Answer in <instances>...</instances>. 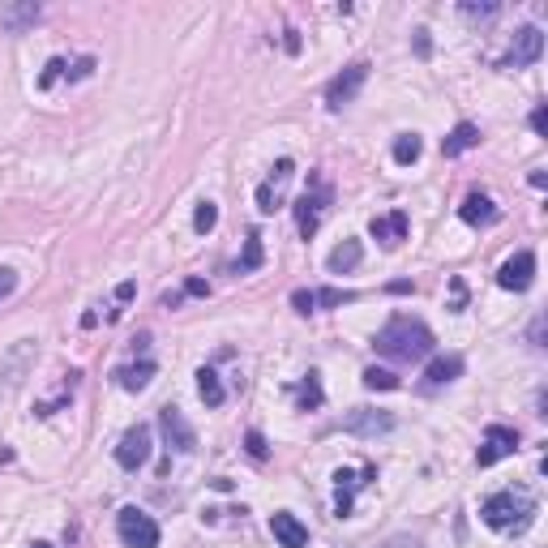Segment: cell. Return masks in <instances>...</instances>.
<instances>
[{
  "label": "cell",
  "instance_id": "cell-1",
  "mask_svg": "<svg viewBox=\"0 0 548 548\" xmlns=\"http://www.w3.org/2000/svg\"><path fill=\"white\" fill-rule=\"evenodd\" d=\"M372 347H377L381 355H390V360H403V364H411V360H424V355L437 347V338H432V330L424 326V321H420V317L398 313V317H390V321L377 330Z\"/></svg>",
  "mask_w": 548,
  "mask_h": 548
},
{
  "label": "cell",
  "instance_id": "cell-2",
  "mask_svg": "<svg viewBox=\"0 0 548 548\" xmlns=\"http://www.w3.org/2000/svg\"><path fill=\"white\" fill-rule=\"evenodd\" d=\"M480 518L489 523L492 531H527L531 518H535V501H531L523 489H501L484 497V506H480Z\"/></svg>",
  "mask_w": 548,
  "mask_h": 548
},
{
  "label": "cell",
  "instance_id": "cell-3",
  "mask_svg": "<svg viewBox=\"0 0 548 548\" xmlns=\"http://www.w3.org/2000/svg\"><path fill=\"white\" fill-rule=\"evenodd\" d=\"M334 201V189L326 184L321 176H309V189L295 197V227H300V235L309 240V235L321 227V215H326V206Z\"/></svg>",
  "mask_w": 548,
  "mask_h": 548
},
{
  "label": "cell",
  "instance_id": "cell-4",
  "mask_svg": "<svg viewBox=\"0 0 548 548\" xmlns=\"http://www.w3.org/2000/svg\"><path fill=\"white\" fill-rule=\"evenodd\" d=\"M116 535L124 548H158V523L137 506H124L116 514Z\"/></svg>",
  "mask_w": 548,
  "mask_h": 548
},
{
  "label": "cell",
  "instance_id": "cell-5",
  "mask_svg": "<svg viewBox=\"0 0 548 548\" xmlns=\"http://www.w3.org/2000/svg\"><path fill=\"white\" fill-rule=\"evenodd\" d=\"M369 81V64L364 60H355V64H347L338 78H330V86H326V107H347L355 95H360V86Z\"/></svg>",
  "mask_w": 548,
  "mask_h": 548
},
{
  "label": "cell",
  "instance_id": "cell-6",
  "mask_svg": "<svg viewBox=\"0 0 548 548\" xmlns=\"http://www.w3.org/2000/svg\"><path fill=\"white\" fill-rule=\"evenodd\" d=\"M514 450H518V432L509 429V424H492L484 432V441H480V450H475V467H492V463L509 458Z\"/></svg>",
  "mask_w": 548,
  "mask_h": 548
},
{
  "label": "cell",
  "instance_id": "cell-7",
  "mask_svg": "<svg viewBox=\"0 0 548 548\" xmlns=\"http://www.w3.org/2000/svg\"><path fill=\"white\" fill-rule=\"evenodd\" d=\"M544 56V35H540V26H523L514 43H509L506 60H501V69H527L535 60Z\"/></svg>",
  "mask_w": 548,
  "mask_h": 548
},
{
  "label": "cell",
  "instance_id": "cell-8",
  "mask_svg": "<svg viewBox=\"0 0 548 548\" xmlns=\"http://www.w3.org/2000/svg\"><path fill=\"white\" fill-rule=\"evenodd\" d=\"M116 463L124 471H137L150 463V429H146V424H133V429L116 441Z\"/></svg>",
  "mask_w": 548,
  "mask_h": 548
},
{
  "label": "cell",
  "instance_id": "cell-9",
  "mask_svg": "<svg viewBox=\"0 0 548 548\" xmlns=\"http://www.w3.org/2000/svg\"><path fill=\"white\" fill-rule=\"evenodd\" d=\"M158 432H163V441H167L176 454H193L197 450V432L189 429V420H184L176 407L158 411Z\"/></svg>",
  "mask_w": 548,
  "mask_h": 548
},
{
  "label": "cell",
  "instance_id": "cell-10",
  "mask_svg": "<svg viewBox=\"0 0 548 548\" xmlns=\"http://www.w3.org/2000/svg\"><path fill=\"white\" fill-rule=\"evenodd\" d=\"M531 283H535V253H514L509 261H501V270H497V287H506V292H527Z\"/></svg>",
  "mask_w": 548,
  "mask_h": 548
},
{
  "label": "cell",
  "instance_id": "cell-11",
  "mask_svg": "<svg viewBox=\"0 0 548 548\" xmlns=\"http://www.w3.org/2000/svg\"><path fill=\"white\" fill-rule=\"evenodd\" d=\"M292 176H295V163L292 158H278L270 176L257 184V210H261V215H274V206L283 201V184H287Z\"/></svg>",
  "mask_w": 548,
  "mask_h": 548
},
{
  "label": "cell",
  "instance_id": "cell-12",
  "mask_svg": "<svg viewBox=\"0 0 548 548\" xmlns=\"http://www.w3.org/2000/svg\"><path fill=\"white\" fill-rule=\"evenodd\" d=\"M390 429H394L390 411H372V407H355L343 420V432H352V437H381V432H390Z\"/></svg>",
  "mask_w": 548,
  "mask_h": 548
},
{
  "label": "cell",
  "instance_id": "cell-13",
  "mask_svg": "<svg viewBox=\"0 0 548 548\" xmlns=\"http://www.w3.org/2000/svg\"><path fill=\"white\" fill-rule=\"evenodd\" d=\"M369 232H372V240H381L386 249H398V244L407 240V210H390V215L372 218Z\"/></svg>",
  "mask_w": 548,
  "mask_h": 548
},
{
  "label": "cell",
  "instance_id": "cell-14",
  "mask_svg": "<svg viewBox=\"0 0 548 548\" xmlns=\"http://www.w3.org/2000/svg\"><path fill=\"white\" fill-rule=\"evenodd\" d=\"M270 531H274V540H278L283 548H304L309 544V527H304L295 514H287V509L270 514Z\"/></svg>",
  "mask_w": 548,
  "mask_h": 548
},
{
  "label": "cell",
  "instance_id": "cell-15",
  "mask_svg": "<svg viewBox=\"0 0 548 548\" xmlns=\"http://www.w3.org/2000/svg\"><path fill=\"white\" fill-rule=\"evenodd\" d=\"M43 18V9L35 0H18V4H0V26L9 30V35H21L26 26H35Z\"/></svg>",
  "mask_w": 548,
  "mask_h": 548
},
{
  "label": "cell",
  "instance_id": "cell-16",
  "mask_svg": "<svg viewBox=\"0 0 548 548\" xmlns=\"http://www.w3.org/2000/svg\"><path fill=\"white\" fill-rule=\"evenodd\" d=\"M372 475H377L372 467H364V480H355V471H334V480H338V492H334V514H338V518H347V514H352V492L360 489V484H369Z\"/></svg>",
  "mask_w": 548,
  "mask_h": 548
},
{
  "label": "cell",
  "instance_id": "cell-17",
  "mask_svg": "<svg viewBox=\"0 0 548 548\" xmlns=\"http://www.w3.org/2000/svg\"><path fill=\"white\" fill-rule=\"evenodd\" d=\"M471 146H480V129H475L471 120H463V124H454L450 133L441 137V155H446V158H458L463 150H471Z\"/></svg>",
  "mask_w": 548,
  "mask_h": 548
},
{
  "label": "cell",
  "instance_id": "cell-18",
  "mask_svg": "<svg viewBox=\"0 0 548 548\" xmlns=\"http://www.w3.org/2000/svg\"><path fill=\"white\" fill-rule=\"evenodd\" d=\"M458 215H463V223L480 227V223H492V218H497V206H492V197H484V193H467L463 206H458Z\"/></svg>",
  "mask_w": 548,
  "mask_h": 548
},
{
  "label": "cell",
  "instance_id": "cell-19",
  "mask_svg": "<svg viewBox=\"0 0 548 548\" xmlns=\"http://www.w3.org/2000/svg\"><path fill=\"white\" fill-rule=\"evenodd\" d=\"M360 257H364V249H360V240H343V244H334L330 257H326V266H330V274H347L360 266Z\"/></svg>",
  "mask_w": 548,
  "mask_h": 548
},
{
  "label": "cell",
  "instance_id": "cell-20",
  "mask_svg": "<svg viewBox=\"0 0 548 548\" xmlns=\"http://www.w3.org/2000/svg\"><path fill=\"white\" fill-rule=\"evenodd\" d=\"M424 377H429V386H450V381H458L463 377V355H437Z\"/></svg>",
  "mask_w": 548,
  "mask_h": 548
},
{
  "label": "cell",
  "instance_id": "cell-21",
  "mask_svg": "<svg viewBox=\"0 0 548 548\" xmlns=\"http://www.w3.org/2000/svg\"><path fill=\"white\" fill-rule=\"evenodd\" d=\"M150 377H155V360H141V364H124V369H116V381L124 386V390H146L150 386Z\"/></svg>",
  "mask_w": 548,
  "mask_h": 548
},
{
  "label": "cell",
  "instance_id": "cell-22",
  "mask_svg": "<svg viewBox=\"0 0 548 548\" xmlns=\"http://www.w3.org/2000/svg\"><path fill=\"white\" fill-rule=\"evenodd\" d=\"M197 394H201V403L206 407H223V381H218V372L215 369H197Z\"/></svg>",
  "mask_w": 548,
  "mask_h": 548
},
{
  "label": "cell",
  "instance_id": "cell-23",
  "mask_svg": "<svg viewBox=\"0 0 548 548\" xmlns=\"http://www.w3.org/2000/svg\"><path fill=\"white\" fill-rule=\"evenodd\" d=\"M420 150H424V141H420L415 133H398V137H394V163H398V167H411V163L420 158Z\"/></svg>",
  "mask_w": 548,
  "mask_h": 548
},
{
  "label": "cell",
  "instance_id": "cell-24",
  "mask_svg": "<svg viewBox=\"0 0 548 548\" xmlns=\"http://www.w3.org/2000/svg\"><path fill=\"white\" fill-rule=\"evenodd\" d=\"M261 261H266V253H261V232H249V240H244V257H240V266H235V270L249 274V270H257Z\"/></svg>",
  "mask_w": 548,
  "mask_h": 548
},
{
  "label": "cell",
  "instance_id": "cell-25",
  "mask_svg": "<svg viewBox=\"0 0 548 548\" xmlns=\"http://www.w3.org/2000/svg\"><path fill=\"white\" fill-rule=\"evenodd\" d=\"M295 398H300V407H304V411L321 407V381H317V372H309V377H304V386L295 390Z\"/></svg>",
  "mask_w": 548,
  "mask_h": 548
},
{
  "label": "cell",
  "instance_id": "cell-26",
  "mask_svg": "<svg viewBox=\"0 0 548 548\" xmlns=\"http://www.w3.org/2000/svg\"><path fill=\"white\" fill-rule=\"evenodd\" d=\"M215 223H218V206L215 201H201V206H197L193 210V232H215Z\"/></svg>",
  "mask_w": 548,
  "mask_h": 548
},
{
  "label": "cell",
  "instance_id": "cell-27",
  "mask_svg": "<svg viewBox=\"0 0 548 548\" xmlns=\"http://www.w3.org/2000/svg\"><path fill=\"white\" fill-rule=\"evenodd\" d=\"M364 386L369 390H398V377L390 369H364Z\"/></svg>",
  "mask_w": 548,
  "mask_h": 548
},
{
  "label": "cell",
  "instance_id": "cell-28",
  "mask_svg": "<svg viewBox=\"0 0 548 548\" xmlns=\"http://www.w3.org/2000/svg\"><path fill=\"white\" fill-rule=\"evenodd\" d=\"M458 13L471 21H492L497 13H501V4H458Z\"/></svg>",
  "mask_w": 548,
  "mask_h": 548
},
{
  "label": "cell",
  "instance_id": "cell-29",
  "mask_svg": "<svg viewBox=\"0 0 548 548\" xmlns=\"http://www.w3.org/2000/svg\"><path fill=\"white\" fill-rule=\"evenodd\" d=\"M355 292H338V287H321L317 292V304H326V309H338V304H352Z\"/></svg>",
  "mask_w": 548,
  "mask_h": 548
},
{
  "label": "cell",
  "instance_id": "cell-30",
  "mask_svg": "<svg viewBox=\"0 0 548 548\" xmlns=\"http://www.w3.org/2000/svg\"><path fill=\"white\" fill-rule=\"evenodd\" d=\"M64 73H69V64H64V60H60V56H52V60H47V69H43L39 86H43V90H47V86H52V81H56V78H64Z\"/></svg>",
  "mask_w": 548,
  "mask_h": 548
},
{
  "label": "cell",
  "instance_id": "cell-31",
  "mask_svg": "<svg viewBox=\"0 0 548 548\" xmlns=\"http://www.w3.org/2000/svg\"><path fill=\"white\" fill-rule=\"evenodd\" d=\"M292 304H295V313H313L317 309V292H304V287H300V292H292Z\"/></svg>",
  "mask_w": 548,
  "mask_h": 548
},
{
  "label": "cell",
  "instance_id": "cell-32",
  "mask_svg": "<svg viewBox=\"0 0 548 548\" xmlns=\"http://www.w3.org/2000/svg\"><path fill=\"white\" fill-rule=\"evenodd\" d=\"M244 450L253 454V458H266V437H261L257 429H249L244 432Z\"/></svg>",
  "mask_w": 548,
  "mask_h": 548
},
{
  "label": "cell",
  "instance_id": "cell-33",
  "mask_svg": "<svg viewBox=\"0 0 548 548\" xmlns=\"http://www.w3.org/2000/svg\"><path fill=\"white\" fill-rule=\"evenodd\" d=\"M13 287H18V274L9 270V266H0V300H9Z\"/></svg>",
  "mask_w": 548,
  "mask_h": 548
},
{
  "label": "cell",
  "instance_id": "cell-34",
  "mask_svg": "<svg viewBox=\"0 0 548 548\" xmlns=\"http://www.w3.org/2000/svg\"><path fill=\"white\" fill-rule=\"evenodd\" d=\"M90 69H95V60H90V56H81L78 64H73V73H69V78H73V81H78V78H90Z\"/></svg>",
  "mask_w": 548,
  "mask_h": 548
},
{
  "label": "cell",
  "instance_id": "cell-35",
  "mask_svg": "<svg viewBox=\"0 0 548 548\" xmlns=\"http://www.w3.org/2000/svg\"><path fill=\"white\" fill-rule=\"evenodd\" d=\"M184 295H210V287H206L201 278H189V283H184Z\"/></svg>",
  "mask_w": 548,
  "mask_h": 548
},
{
  "label": "cell",
  "instance_id": "cell-36",
  "mask_svg": "<svg viewBox=\"0 0 548 548\" xmlns=\"http://www.w3.org/2000/svg\"><path fill=\"white\" fill-rule=\"evenodd\" d=\"M531 343H535V347H544V317H535V326H531Z\"/></svg>",
  "mask_w": 548,
  "mask_h": 548
},
{
  "label": "cell",
  "instance_id": "cell-37",
  "mask_svg": "<svg viewBox=\"0 0 548 548\" xmlns=\"http://www.w3.org/2000/svg\"><path fill=\"white\" fill-rule=\"evenodd\" d=\"M544 103H540V107H535V112H531V129H535V133H544Z\"/></svg>",
  "mask_w": 548,
  "mask_h": 548
},
{
  "label": "cell",
  "instance_id": "cell-38",
  "mask_svg": "<svg viewBox=\"0 0 548 548\" xmlns=\"http://www.w3.org/2000/svg\"><path fill=\"white\" fill-rule=\"evenodd\" d=\"M415 52L429 56V30H415Z\"/></svg>",
  "mask_w": 548,
  "mask_h": 548
},
{
  "label": "cell",
  "instance_id": "cell-39",
  "mask_svg": "<svg viewBox=\"0 0 548 548\" xmlns=\"http://www.w3.org/2000/svg\"><path fill=\"white\" fill-rule=\"evenodd\" d=\"M133 292H137L133 283H120V287H116V300H133Z\"/></svg>",
  "mask_w": 548,
  "mask_h": 548
},
{
  "label": "cell",
  "instance_id": "cell-40",
  "mask_svg": "<svg viewBox=\"0 0 548 548\" xmlns=\"http://www.w3.org/2000/svg\"><path fill=\"white\" fill-rule=\"evenodd\" d=\"M386 548H420V544H411V540H390Z\"/></svg>",
  "mask_w": 548,
  "mask_h": 548
},
{
  "label": "cell",
  "instance_id": "cell-41",
  "mask_svg": "<svg viewBox=\"0 0 548 548\" xmlns=\"http://www.w3.org/2000/svg\"><path fill=\"white\" fill-rule=\"evenodd\" d=\"M30 548H52V544H43V540H39V544H30Z\"/></svg>",
  "mask_w": 548,
  "mask_h": 548
}]
</instances>
